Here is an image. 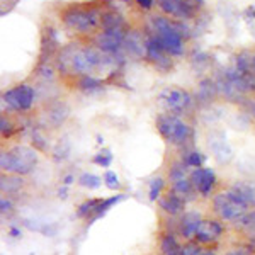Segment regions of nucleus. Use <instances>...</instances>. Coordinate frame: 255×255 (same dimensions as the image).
<instances>
[{
    "label": "nucleus",
    "mask_w": 255,
    "mask_h": 255,
    "mask_svg": "<svg viewBox=\"0 0 255 255\" xmlns=\"http://www.w3.org/2000/svg\"><path fill=\"white\" fill-rule=\"evenodd\" d=\"M106 53L96 46H80V44H68L60 51L56 65L58 70L65 75H90L96 73L97 70L104 68L108 65Z\"/></svg>",
    "instance_id": "1"
},
{
    "label": "nucleus",
    "mask_w": 255,
    "mask_h": 255,
    "mask_svg": "<svg viewBox=\"0 0 255 255\" xmlns=\"http://www.w3.org/2000/svg\"><path fill=\"white\" fill-rule=\"evenodd\" d=\"M102 7L97 5H80V3H73L61 10L60 19L65 27L70 31H75L79 34H90L96 32L102 24Z\"/></svg>",
    "instance_id": "2"
},
{
    "label": "nucleus",
    "mask_w": 255,
    "mask_h": 255,
    "mask_svg": "<svg viewBox=\"0 0 255 255\" xmlns=\"http://www.w3.org/2000/svg\"><path fill=\"white\" fill-rule=\"evenodd\" d=\"M150 34L170 56H182L186 51V39L175 29L174 19L167 15H153L150 19Z\"/></svg>",
    "instance_id": "3"
},
{
    "label": "nucleus",
    "mask_w": 255,
    "mask_h": 255,
    "mask_svg": "<svg viewBox=\"0 0 255 255\" xmlns=\"http://www.w3.org/2000/svg\"><path fill=\"white\" fill-rule=\"evenodd\" d=\"M155 126L160 136L174 146H186L192 138V128L172 113L158 114L155 119Z\"/></svg>",
    "instance_id": "4"
},
{
    "label": "nucleus",
    "mask_w": 255,
    "mask_h": 255,
    "mask_svg": "<svg viewBox=\"0 0 255 255\" xmlns=\"http://www.w3.org/2000/svg\"><path fill=\"white\" fill-rule=\"evenodd\" d=\"M211 208L221 221H237L247 211H250V208L247 206L232 189H228L225 192H218V194L213 196Z\"/></svg>",
    "instance_id": "5"
},
{
    "label": "nucleus",
    "mask_w": 255,
    "mask_h": 255,
    "mask_svg": "<svg viewBox=\"0 0 255 255\" xmlns=\"http://www.w3.org/2000/svg\"><path fill=\"white\" fill-rule=\"evenodd\" d=\"M158 101L160 104L165 106L167 113H172L175 116L187 113L194 104V97L180 87H165L158 94Z\"/></svg>",
    "instance_id": "6"
},
{
    "label": "nucleus",
    "mask_w": 255,
    "mask_h": 255,
    "mask_svg": "<svg viewBox=\"0 0 255 255\" xmlns=\"http://www.w3.org/2000/svg\"><path fill=\"white\" fill-rule=\"evenodd\" d=\"M2 101L12 111H17V113H27L34 106L36 101V90L29 84H20L15 85L9 90L2 94Z\"/></svg>",
    "instance_id": "7"
},
{
    "label": "nucleus",
    "mask_w": 255,
    "mask_h": 255,
    "mask_svg": "<svg viewBox=\"0 0 255 255\" xmlns=\"http://www.w3.org/2000/svg\"><path fill=\"white\" fill-rule=\"evenodd\" d=\"M9 151L12 157V174L27 175L38 165V151L34 146L15 145Z\"/></svg>",
    "instance_id": "8"
},
{
    "label": "nucleus",
    "mask_w": 255,
    "mask_h": 255,
    "mask_svg": "<svg viewBox=\"0 0 255 255\" xmlns=\"http://www.w3.org/2000/svg\"><path fill=\"white\" fill-rule=\"evenodd\" d=\"M126 29L118 27V29H101L94 36V46L101 49L106 55H116L121 51L123 44L126 39Z\"/></svg>",
    "instance_id": "9"
},
{
    "label": "nucleus",
    "mask_w": 255,
    "mask_h": 255,
    "mask_svg": "<svg viewBox=\"0 0 255 255\" xmlns=\"http://www.w3.org/2000/svg\"><path fill=\"white\" fill-rule=\"evenodd\" d=\"M145 60L150 61V63L162 73L170 72L172 67H174L172 56L160 46L157 43V39H155L151 34H148L146 41H145Z\"/></svg>",
    "instance_id": "10"
},
{
    "label": "nucleus",
    "mask_w": 255,
    "mask_h": 255,
    "mask_svg": "<svg viewBox=\"0 0 255 255\" xmlns=\"http://www.w3.org/2000/svg\"><path fill=\"white\" fill-rule=\"evenodd\" d=\"M189 179H191L196 192L201 197H211L213 191L216 189V184H218L215 170L208 167L192 168L191 174H189Z\"/></svg>",
    "instance_id": "11"
},
{
    "label": "nucleus",
    "mask_w": 255,
    "mask_h": 255,
    "mask_svg": "<svg viewBox=\"0 0 255 255\" xmlns=\"http://www.w3.org/2000/svg\"><path fill=\"white\" fill-rule=\"evenodd\" d=\"M225 226L221 223V220H203L197 228L194 240L199 245H213L223 237Z\"/></svg>",
    "instance_id": "12"
},
{
    "label": "nucleus",
    "mask_w": 255,
    "mask_h": 255,
    "mask_svg": "<svg viewBox=\"0 0 255 255\" xmlns=\"http://www.w3.org/2000/svg\"><path fill=\"white\" fill-rule=\"evenodd\" d=\"M209 150H211L213 157L218 163H221V165H226V163L232 162L233 158V150L232 146H230V143L226 141V136L221 131H215V133L209 136Z\"/></svg>",
    "instance_id": "13"
},
{
    "label": "nucleus",
    "mask_w": 255,
    "mask_h": 255,
    "mask_svg": "<svg viewBox=\"0 0 255 255\" xmlns=\"http://www.w3.org/2000/svg\"><path fill=\"white\" fill-rule=\"evenodd\" d=\"M158 9L163 12L167 17H174L177 20H191L197 15V12L184 5L180 0H157Z\"/></svg>",
    "instance_id": "14"
},
{
    "label": "nucleus",
    "mask_w": 255,
    "mask_h": 255,
    "mask_svg": "<svg viewBox=\"0 0 255 255\" xmlns=\"http://www.w3.org/2000/svg\"><path fill=\"white\" fill-rule=\"evenodd\" d=\"M201 221H203V218H201V215L197 211H186L184 215H180L179 225H177L179 235L182 237L186 242L194 240Z\"/></svg>",
    "instance_id": "15"
},
{
    "label": "nucleus",
    "mask_w": 255,
    "mask_h": 255,
    "mask_svg": "<svg viewBox=\"0 0 255 255\" xmlns=\"http://www.w3.org/2000/svg\"><path fill=\"white\" fill-rule=\"evenodd\" d=\"M158 206L168 216H180L186 213V199L175 194L174 191H168L158 199Z\"/></svg>",
    "instance_id": "16"
},
{
    "label": "nucleus",
    "mask_w": 255,
    "mask_h": 255,
    "mask_svg": "<svg viewBox=\"0 0 255 255\" xmlns=\"http://www.w3.org/2000/svg\"><path fill=\"white\" fill-rule=\"evenodd\" d=\"M58 48V36H56V31L53 29L51 26L44 27L43 34H41V55H39V65L46 63V61L51 58L53 53Z\"/></svg>",
    "instance_id": "17"
},
{
    "label": "nucleus",
    "mask_w": 255,
    "mask_h": 255,
    "mask_svg": "<svg viewBox=\"0 0 255 255\" xmlns=\"http://www.w3.org/2000/svg\"><path fill=\"white\" fill-rule=\"evenodd\" d=\"M249 208H255V180H237L230 186Z\"/></svg>",
    "instance_id": "18"
},
{
    "label": "nucleus",
    "mask_w": 255,
    "mask_h": 255,
    "mask_svg": "<svg viewBox=\"0 0 255 255\" xmlns=\"http://www.w3.org/2000/svg\"><path fill=\"white\" fill-rule=\"evenodd\" d=\"M145 41H146V38L143 39L141 32H138V31H128L123 48H125L126 51L129 53V55L141 58V56H145Z\"/></svg>",
    "instance_id": "19"
},
{
    "label": "nucleus",
    "mask_w": 255,
    "mask_h": 255,
    "mask_svg": "<svg viewBox=\"0 0 255 255\" xmlns=\"http://www.w3.org/2000/svg\"><path fill=\"white\" fill-rule=\"evenodd\" d=\"M22 187H24L22 175L2 174V179H0V191H2V194H7V196L17 194Z\"/></svg>",
    "instance_id": "20"
},
{
    "label": "nucleus",
    "mask_w": 255,
    "mask_h": 255,
    "mask_svg": "<svg viewBox=\"0 0 255 255\" xmlns=\"http://www.w3.org/2000/svg\"><path fill=\"white\" fill-rule=\"evenodd\" d=\"M218 94V85L213 82L211 79H203L197 85V94H196V99L199 102H211L213 99L216 97Z\"/></svg>",
    "instance_id": "21"
},
{
    "label": "nucleus",
    "mask_w": 255,
    "mask_h": 255,
    "mask_svg": "<svg viewBox=\"0 0 255 255\" xmlns=\"http://www.w3.org/2000/svg\"><path fill=\"white\" fill-rule=\"evenodd\" d=\"M68 108L65 104H61V102H58V104H55V106H51L48 111V121H49V125L51 126H55V128H58L61 126L65 123V119L68 118Z\"/></svg>",
    "instance_id": "22"
},
{
    "label": "nucleus",
    "mask_w": 255,
    "mask_h": 255,
    "mask_svg": "<svg viewBox=\"0 0 255 255\" xmlns=\"http://www.w3.org/2000/svg\"><path fill=\"white\" fill-rule=\"evenodd\" d=\"M125 199H126V194H123V192H119V194H116V196H111V197H108V199H102V203L99 204L96 215H94V216L89 220V225H92L96 220H99V218H102V216L106 215V213L109 211L111 208L116 206L118 203H121V201H125Z\"/></svg>",
    "instance_id": "23"
},
{
    "label": "nucleus",
    "mask_w": 255,
    "mask_h": 255,
    "mask_svg": "<svg viewBox=\"0 0 255 255\" xmlns=\"http://www.w3.org/2000/svg\"><path fill=\"white\" fill-rule=\"evenodd\" d=\"M102 203V197H90V199H85L84 203L80 204L79 208H77V213L75 216L79 218V220H84V218H92L96 215L99 204Z\"/></svg>",
    "instance_id": "24"
},
{
    "label": "nucleus",
    "mask_w": 255,
    "mask_h": 255,
    "mask_svg": "<svg viewBox=\"0 0 255 255\" xmlns=\"http://www.w3.org/2000/svg\"><path fill=\"white\" fill-rule=\"evenodd\" d=\"M75 85H77V89L85 94H92V92H97V90L102 89V82L96 79V77H90V75L77 77Z\"/></svg>",
    "instance_id": "25"
},
{
    "label": "nucleus",
    "mask_w": 255,
    "mask_h": 255,
    "mask_svg": "<svg viewBox=\"0 0 255 255\" xmlns=\"http://www.w3.org/2000/svg\"><path fill=\"white\" fill-rule=\"evenodd\" d=\"M118 27H125V17L118 10L104 12L101 29H118Z\"/></svg>",
    "instance_id": "26"
},
{
    "label": "nucleus",
    "mask_w": 255,
    "mask_h": 255,
    "mask_svg": "<svg viewBox=\"0 0 255 255\" xmlns=\"http://www.w3.org/2000/svg\"><path fill=\"white\" fill-rule=\"evenodd\" d=\"M172 191L186 199V197L192 196V192H196V189H194V186H192V182H191L189 177H182V179H177L172 182Z\"/></svg>",
    "instance_id": "27"
},
{
    "label": "nucleus",
    "mask_w": 255,
    "mask_h": 255,
    "mask_svg": "<svg viewBox=\"0 0 255 255\" xmlns=\"http://www.w3.org/2000/svg\"><path fill=\"white\" fill-rule=\"evenodd\" d=\"M163 187H165V179L163 177H153L148 184V201L150 203H157L162 197Z\"/></svg>",
    "instance_id": "28"
},
{
    "label": "nucleus",
    "mask_w": 255,
    "mask_h": 255,
    "mask_svg": "<svg viewBox=\"0 0 255 255\" xmlns=\"http://www.w3.org/2000/svg\"><path fill=\"white\" fill-rule=\"evenodd\" d=\"M77 184H79L80 187H85L89 189V191H96V189L101 187L102 184V179L96 174H92V172H84L79 179H77Z\"/></svg>",
    "instance_id": "29"
},
{
    "label": "nucleus",
    "mask_w": 255,
    "mask_h": 255,
    "mask_svg": "<svg viewBox=\"0 0 255 255\" xmlns=\"http://www.w3.org/2000/svg\"><path fill=\"white\" fill-rule=\"evenodd\" d=\"M179 247H180V244L174 233H165V235L160 238V252H162V255L172 254L174 250L179 249Z\"/></svg>",
    "instance_id": "30"
},
{
    "label": "nucleus",
    "mask_w": 255,
    "mask_h": 255,
    "mask_svg": "<svg viewBox=\"0 0 255 255\" xmlns=\"http://www.w3.org/2000/svg\"><path fill=\"white\" fill-rule=\"evenodd\" d=\"M189 174H191L189 167L182 160H177V162L172 163L170 168H168V179H170V182H174L177 179H182V177H189Z\"/></svg>",
    "instance_id": "31"
},
{
    "label": "nucleus",
    "mask_w": 255,
    "mask_h": 255,
    "mask_svg": "<svg viewBox=\"0 0 255 255\" xmlns=\"http://www.w3.org/2000/svg\"><path fill=\"white\" fill-rule=\"evenodd\" d=\"M204 160H206V157H204L203 153H199V151H196V150H189V151H186V155H182V162L186 163L189 168L203 167Z\"/></svg>",
    "instance_id": "32"
},
{
    "label": "nucleus",
    "mask_w": 255,
    "mask_h": 255,
    "mask_svg": "<svg viewBox=\"0 0 255 255\" xmlns=\"http://www.w3.org/2000/svg\"><path fill=\"white\" fill-rule=\"evenodd\" d=\"M233 223H235L237 228L255 233V209H252V211H247L244 216H240L237 221H233Z\"/></svg>",
    "instance_id": "33"
},
{
    "label": "nucleus",
    "mask_w": 255,
    "mask_h": 255,
    "mask_svg": "<svg viewBox=\"0 0 255 255\" xmlns=\"http://www.w3.org/2000/svg\"><path fill=\"white\" fill-rule=\"evenodd\" d=\"M113 160H114L113 151H111L109 148H102L97 155H94L92 162L96 163V165L102 167V168H109L111 165H113Z\"/></svg>",
    "instance_id": "34"
},
{
    "label": "nucleus",
    "mask_w": 255,
    "mask_h": 255,
    "mask_svg": "<svg viewBox=\"0 0 255 255\" xmlns=\"http://www.w3.org/2000/svg\"><path fill=\"white\" fill-rule=\"evenodd\" d=\"M102 180H104V186L108 189H111V191H119V189H121L119 177L116 175V172H114V170H106Z\"/></svg>",
    "instance_id": "35"
},
{
    "label": "nucleus",
    "mask_w": 255,
    "mask_h": 255,
    "mask_svg": "<svg viewBox=\"0 0 255 255\" xmlns=\"http://www.w3.org/2000/svg\"><path fill=\"white\" fill-rule=\"evenodd\" d=\"M70 153V145L67 139H60L58 145L55 146V150H53V158L56 160V162H60V160H65L68 157Z\"/></svg>",
    "instance_id": "36"
},
{
    "label": "nucleus",
    "mask_w": 255,
    "mask_h": 255,
    "mask_svg": "<svg viewBox=\"0 0 255 255\" xmlns=\"http://www.w3.org/2000/svg\"><path fill=\"white\" fill-rule=\"evenodd\" d=\"M14 131L15 129H14L12 121L5 116V114H2V118H0V133H2V138H10Z\"/></svg>",
    "instance_id": "37"
},
{
    "label": "nucleus",
    "mask_w": 255,
    "mask_h": 255,
    "mask_svg": "<svg viewBox=\"0 0 255 255\" xmlns=\"http://www.w3.org/2000/svg\"><path fill=\"white\" fill-rule=\"evenodd\" d=\"M0 168L2 174H12V157L9 150H2L0 153Z\"/></svg>",
    "instance_id": "38"
},
{
    "label": "nucleus",
    "mask_w": 255,
    "mask_h": 255,
    "mask_svg": "<svg viewBox=\"0 0 255 255\" xmlns=\"http://www.w3.org/2000/svg\"><path fill=\"white\" fill-rule=\"evenodd\" d=\"M12 211H14V203H12L10 197H0V213H2V216H9L12 215Z\"/></svg>",
    "instance_id": "39"
},
{
    "label": "nucleus",
    "mask_w": 255,
    "mask_h": 255,
    "mask_svg": "<svg viewBox=\"0 0 255 255\" xmlns=\"http://www.w3.org/2000/svg\"><path fill=\"white\" fill-rule=\"evenodd\" d=\"M32 146L41 151L46 150V143H44V138L39 134V131H32Z\"/></svg>",
    "instance_id": "40"
},
{
    "label": "nucleus",
    "mask_w": 255,
    "mask_h": 255,
    "mask_svg": "<svg viewBox=\"0 0 255 255\" xmlns=\"http://www.w3.org/2000/svg\"><path fill=\"white\" fill-rule=\"evenodd\" d=\"M180 2H182L186 7H189V9L197 12V14H199V10L204 7V0H180Z\"/></svg>",
    "instance_id": "41"
},
{
    "label": "nucleus",
    "mask_w": 255,
    "mask_h": 255,
    "mask_svg": "<svg viewBox=\"0 0 255 255\" xmlns=\"http://www.w3.org/2000/svg\"><path fill=\"white\" fill-rule=\"evenodd\" d=\"M136 2V7L139 10L146 12V10H151L155 5V0H134Z\"/></svg>",
    "instance_id": "42"
},
{
    "label": "nucleus",
    "mask_w": 255,
    "mask_h": 255,
    "mask_svg": "<svg viewBox=\"0 0 255 255\" xmlns=\"http://www.w3.org/2000/svg\"><path fill=\"white\" fill-rule=\"evenodd\" d=\"M225 255H249L245 249H230Z\"/></svg>",
    "instance_id": "43"
},
{
    "label": "nucleus",
    "mask_w": 255,
    "mask_h": 255,
    "mask_svg": "<svg viewBox=\"0 0 255 255\" xmlns=\"http://www.w3.org/2000/svg\"><path fill=\"white\" fill-rule=\"evenodd\" d=\"M61 182H63V186H72V184L73 182H75V177H73L72 174H67V175H65L63 177V179H61Z\"/></svg>",
    "instance_id": "44"
},
{
    "label": "nucleus",
    "mask_w": 255,
    "mask_h": 255,
    "mask_svg": "<svg viewBox=\"0 0 255 255\" xmlns=\"http://www.w3.org/2000/svg\"><path fill=\"white\" fill-rule=\"evenodd\" d=\"M10 237H14V238H19L22 233H20V230H17V228H10Z\"/></svg>",
    "instance_id": "45"
},
{
    "label": "nucleus",
    "mask_w": 255,
    "mask_h": 255,
    "mask_svg": "<svg viewBox=\"0 0 255 255\" xmlns=\"http://www.w3.org/2000/svg\"><path fill=\"white\" fill-rule=\"evenodd\" d=\"M58 196L61 197V199H65V197H67V186H63V189H60Z\"/></svg>",
    "instance_id": "46"
},
{
    "label": "nucleus",
    "mask_w": 255,
    "mask_h": 255,
    "mask_svg": "<svg viewBox=\"0 0 255 255\" xmlns=\"http://www.w3.org/2000/svg\"><path fill=\"white\" fill-rule=\"evenodd\" d=\"M249 109H250V114H252V116L255 118V101H254V102H250V104H249Z\"/></svg>",
    "instance_id": "47"
},
{
    "label": "nucleus",
    "mask_w": 255,
    "mask_h": 255,
    "mask_svg": "<svg viewBox=\"0 0 255 255\" xmlns=\"http://www.w3.org/2000/svg\"><path fill=\"white\" fill-rule=\"evenodd\" d=\"M168 255H184V252H182V245H180L177 250H174V252H172V254H168Z\"/></svg>",
    "instance_id": "48"
},
{
    "label": "nucleus",
    "mask_w": 255,
    "mask_h": 255,
    "mask_svg": "<svg viewBox=\"0 0 255 255\" xmlns=\"http://www.w3.org/2000/svg\"><path fill=\"white\" fill-rule=\"evenodd\" d=\"M197 255H216V254L213 252V250H201V252L197 254Z\"/></svg>",
    "instance_id": "49"
},
{
    "label": "nucleus",
    "mask_w": 255,
    "mask_h": 255,
    "mask_svg": "<svg viewBox=\"0 0 255 255\" xmlns=\"http://www.w3.org/2000/svg\"><path fill=\"white\" fill-rule=\"evenodd\" d=\"M97 143H99V145H102V143H104V139H102L101 136H97Z\"/></svg>",
    "instance_id": "50"
},
{
    "label": "nucleus",
    "mask_w": 255,
    "mask_h": 255,
    "mask_svg": "<svg viewBox=\"0 0 255 255\" xmlns=\"http://www.w3.org/2000/svg\"><path fill=\"white\" fill-rule=\"evenodd\" d=\"M254 70H255V53H254Z\"/></svg>",
    "instance_id": "51"
}]
</instances>
